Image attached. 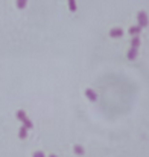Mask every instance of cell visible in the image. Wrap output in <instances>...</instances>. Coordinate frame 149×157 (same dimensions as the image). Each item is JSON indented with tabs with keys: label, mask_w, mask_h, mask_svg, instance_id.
<instances>
[{
	"label": "cell",
	"mask_w": 149,
	"mask_h": 157,
	"mask_svg": "<svg viewBox=\"0 0 149 157\" xmlns=\"http://www.w3.org/2000/svg\"><path fill=\"white\" fill-rule=\"evenodd\" d=\"M15 116H17V119H18V121H21V122H23V125H24L28 130H32V128H34V124H32V121L28 117V114H26V111H24V110H18V111L15 113Z\"/></svg>",
	"instance_id": "1"
},
{
	"label": "cell",
	"mask_w": 149,
	"mask_h": 157,
	"mask_svg": "<svg viewBox=\"0 0 149 157\" xmlns=\"http://www.w3.org/2000/svg\"><path fill=\"white\" fill-rule=\"evenodd\" d=\"M137 21H139V26L143 29V28H148L149 25V18H148V14L145 11H140L137 14Z\"/></svg>",
	"instance_id": "2"
},
{
	"label": "cell",
	"mask_w": 149,
	"mask_h": 157,
	"mask_svg": "<svg viewBox=\"0 0 149 157\" xmlns=\"http://www.w3.org/2000/svg\"><path fill=\"white\" fill-rule=\"evenodd\" d=\"M85 96H87V99L91 101V102H96V101H98V93H96L95 90H91V89H87V90H85Z\"/></svg>",
	"instance_id": "3"
},
{
	"label": "cell",
	"mask_w": 149,
	"mask_h": 157,
	"mask_svg": "<svg viewBox=\"0 0 149 157\" xmlns=\"http://www.w3.org/2000/svg\"><path fill=\"white\" fill-rule=\"evenodd\" d=\"M123 34H125V32H123V29H120V28H114V29L110 31V37H111V38H120Z\"/></svg>",
	"instance_id": "4"
},
{
	"label": "cell",
	"mask_w": 149,
	"mask_h": 157,
	"mask_svg": "<svg viewBox=\"0 0 149 157\" xmlns=\"http://www.w3.org/2000/svg\"><path fill=\"white\" fill-rule=\"evenodd\" d=\"M126 56H128V59H136L137 58V48H129V51L126 52Z\"/></svg>",
	"instance_id": "5"
},
{
	"label": "cell",
	"mask_w": 149,
	"mask_h": 157,
	"mask_svg": "<svg viewBox=\"0 0 149 157\" xmlns=\"http://www.w3.org/2000/svg\"><path fill=\"white\" fill-rule=\"evenodd\" d=\"M140 31H142L140 26H131V28H129V34H131L132 37H139Z\"/></svg>",
	"instance_id": "6"
},
{
	"label": "cell",
	"mask_w": 149,
	"mask_h": 157,
	"mask_svg": "<svg viewBox=\"0 0 149 157\" xmlns=\"http://www.w3.org/2000/svg\"><path fill=\"white\" fill-rule=\"evenodd\" d=\"M26 136H28V128H26L24 125H21V128H20V131H18V137H20V139H26Z\"/></svg>",
	"instance_id": "7"
},
{
	"label": "cell",
	"mask_w": 149,
	"mask_h": 157,
	"mask_svg": "<svg viewBox=\"0 0 149 157\" xmlns=\"http://www.w3.org/2000/svg\"><path fill=\"white\" fill-rule=\"evenodd\" d=\"M15 3H17V8L18 9H24L26 5H28V0H15Z\"/></svg>",
	"instance_id": "8"
},
{
	"label": "cell",
	"mask_w": 149,
	"mask_h": 157,
	"mask_svg": "<svg viewBox=\"0 0 149 157\" xmlns=\"http://www.w3.org/2000/svg\"><path fill=\"white\" fill-rule=\"evenodd\" d=\"M75 153H76L78 156H82V154L85 153V150H84V147H81V145H75Z\"/></svg>",
	"instance_id": "9"
},
{
	"label": "cell",
	"mask_w": 149,
	"mask_h": 157,
	"mask_svg": "<svg viewBox=\"0 0 149 157\" xmlns=\"http://www.w3.org/2000/svg\"><path fill=\"white\" fill-rule=\"evenodd\" d=\"M139 46H140V38L139 37H134L132 41H131V48H137L139 49Z\"/></svg>",
	"instance_id": "10"
},
{
	"label": "cell",
	"mask_w": 149,
	"mask_h": 157,
	"mask_svg": "<svg viewBox=\"0 0 149 157\" xmlns=\"http://www.w3.org/2000/svg\"><path fill=\"white\" fill-rule=\"evenodd\" d=\"M69 8H70L72 12L76 11V3H75V0H69Z\"/></svg>",
	"instance_id": "11"
},
{
	"label": "cell",
	"mask_w": 149,
	"mask_h": 157,
	"mask_svg": "<svg viewBox=\"0 0 149 157\" xmlns=\"http://www.w3.org/2000/svg\"><path fill=\"white\" fill-rule=\"evenodd\" d=\"M32 157H46V156H44L43 151H35V153L32 154Z\"/></svg>",
	"instance_id": "12"
},
{
	"label": "cell",
	"mask_w": 149,
	"mask_h": 157,
	"mask_svg": "<svg viewBox=\"0 0 149 157\" xmlns=\"http://www.w3.org/2000/svg\"><path fill=\"white\" fill-rule=\"evenodd\" d=\"M49 157H58V156H56V154H50Z\"/></svg>",
	"instance_id": "13"
}]
</instances>
